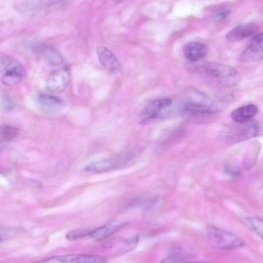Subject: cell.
<instances>
[{
  "mask_svg": "<svg viewBox=\"0 0 263 263\" xmlns=\"http://www.w3.org/2000/svg\"><path fill=\"white\" fill-rule=\"evenodd\" d=\"M206 236L210 245L220 250L231 251L244 246L243 241L237 235L215 227L207 228Z\"/></svg>",
  "mask_w": 263,
  "mask_h": 263,
  "instance_id": "obj_2",
  "label": "cell"
},
{
  "mask_svg": "<svg viewBox=\"0 0 263 263\" xmlns=\"http://www.w3.org/2000/svg\"><path fill=\"white\" fill-rule=\"evenodd\" d=\"M16 230L13 228L0 227V242H2L15 233Z\"/></svg>",
  "mask_w": 263,
  "mask_h": 263,
  "instance_id": "obj_22",
  "label": "cell"
},
{
  "mask_svg": "<svg viewBox=\"0 0 263 263\" xmlns=\"http://www.w3.org/2000/svg\"><path fill=\"white\" fill-rule=\"evenodd\" d=\"M37 50L45 61L52 66L61 65L63 62V57L60 52L51 46L39 45Z\"/></svg>",
  "mask_w": 263,
  "mask_h": 263,
  "instance_id": "obj_14",
  "label": "cell"
},
{
  "mask_svg": "<svg viewBox=\"0 0 263 263\" xmlns=\"http://www.w3.org/2000/svg\"><path fill=\"white\" fill-rule=\"evenodd\" d=\"M183 52L188 60L191 62H197L206 55L208 48L202 43L191 42L184 46Z\"/></svg>",
  "mask_w": 263,
  "mask_h": 263,
  "instance_id": "obj_12",
  "label": "cell"
},
{
  "mask_svg": "<svg viewBox=\"0 0 263 263\" xmlns=\"http://www.w3.org/2000/svg\"><path fill=\"white\" fill-rule=\"evenodd\" d=\"M259 130L257 123L250 120L248 121L237 123L234 127H232L226 134L230 142H239L255 137Z\"/></svg>",
  "mask_w": 263,
  "mask_h": 263,
  "instance_id": "obj_4",
  "label": "cell"
},
{
  "mask_svg": "<svg viewBox=\"0 0 263 263\" xmlns=\"http://www.w3.org/2000/svg\"><path fill=\"white\" fill-rule=\"evenodd\" d=\"M231 9L228 6L222 5L214 8L211 12V17L216 21H222L228 18Z\"/></svg>",
  "mask_w": 263,
  "mask_h": 263,
  "instance_id": "obj_18",
  "label": "cell"
},
{
  "mask_svg": "<svg viewBox=\"0 0 263 263\" xmlns=\"http://www.w3.org/2000/svg\"><path fill=\"white\" fill-rule=\"evenodd\" d=\"M187 263V262H186ZM188 263H209L206 262H188Z\"/></svg>",
  "mask_w": 263,
  "mask_h": 263,
  "instance_id": "obj_25",
  "label": "cell"
},
{
  "mask_svg": "<svg viewBox=\"0 0 263 263\" xmlns=\"http://www.w3.org/2000/svg\"><path fill=\"white\" fill-rule=\"evenodd\" d=\"M133 158L130 153H122L110 158L98 160L89 163L85 170L91 173H101L116 169L128 163Z\"/></svg>",
  "mask_w": 263,
  "mask_h": 263,
  "instance_id": "obj_3",
  "label": "cell"
},
{
  "mask_svg": "<svg viewBox=\"0 0 263 263\" xmlns=\"http://www.w3.org/2000/svg\"><path fill=\"white\" fill-rule=\"evenodd\" d=\"M91 229H78L71 230L66 234V238L69 240H74L89 236Z\"/></svg>",
  "mask_w": 263,
  "mask_h": 263,
  "instance_id": "obj_19",
  "label": "cell"
},
{
  "mask_svg": "<svg viewBox=\"0 0 263 263\" xmlns=\"http://www.w3.org/2000/svg\"><path fill=\"white\" fill-rule=\"evenodd\" d=\"M259 31L258 26L254 23H247L239 25L226 35V38L231 42L241 41L246 37L256 34Z\"/></svg>",
  "mask_w": 263,
  "mask_h": 263,
  "instance_id": "obj_9",
  "label": "cell"
},
{
  "mask_svg": "<svg viewBox=\"0 0 263 263\" xmlns=\"http://www.w3.org/2000/svg\"><path fill=\"white\" fill-rule=\"evenodd\" d=\"M22 78L13 74L4 73L2 77V82L7 86H13L18 83Z\"/></svg>",
  "mask_w": 263,
  "mask_h": 263,
  "instance_id": "obj_21",
  "label": "cell"
},
{
  "mask_svg": "<svg viewBox=\"0 0 263 263\" xmlns=\"http://www.w3.org/2000/svg\"><path fill=\"white\" fill-rule=\"evenodd\" d=\"M69 80V72L63 68L51 72L46 80V86L52 92L59 93L66 87Z\"/></svg>",
  "mask_w": 263,
  "mask_h": 263,
  "instance_id": "obj_8",
  "label": "cell"
},
{
  "mask_svg": "<svg viewBox=\"0 0 263 263\" xmlns=\"http://www.w3.org/2000/svg\"><path fill=\"white\" fill-rule=\"evenodd\" d=\"M257 110L254 104L243 105L234 109L231 114V117L236 123H243L251 120L257 114Z\"/></svg>",
  "mask_w": 263,
  "mask_h": 263,
  "instance_id": "obj_13",
  "label": "cell"
},
{
  "mask_svg": "<svg viewBox=\"0 0 263 263\" xmlns=\"http://www.w3.org/2000/svg\"><path fill=\"white\" fill-rule=\"evenodd\" d=\"M98 59L102 65L111 73L118 72L120 68V63L117 57L107 47L98 46L96 49Z\"/></svg>",
  "mask_w": 263,
  "mask_h": 263,
  "instance_id": "obj_10",
  "label": "cell"
},
{
  "mask_svg": "<svg viewBox=\"0 0 263 263\" xmlns=\"http://www.w3.org/2000/svg\"><path fill=\"white\" fill-rule=\"evenodd\" d=\"M18 134V130L10 125L0 126V149L8 142L15 139Z\"/></svg>",
  "mask_w": 263,
  "mask_h": 263,
  "instance_id": "obj_15",
  "label": "cell"
},
{
  "mask_svg": "<svg viewBox=\"0 0 263 263\" xmlns=\"http://www.w3.org/2000/svg\"><path fill=\"white\" fill-rule=\"evenodd\" d=\"M245 221L250 230L260 238L262 237L263 221L261 218L249 217L246 218Z\"/></svg>",
  "mask_w": 263,
  "mask_h": 263,
  "instance_id": "obj_17",
  "label": "cell"
},
{
  "mask_svg": "<svg viewBox=\"0 0 263 263\" xmlns=\"http://www.w3.org/2000/svg\"><path fill=\"white\" fill-rule=\"evenodd\" d=\"M105 256L92 254H69L50 257L34 263H105Z\"/></svg>",
  "mask_w": 263,
  "mask_h": 263,
  "instance_id": "obj_5",
  "label": "cell"
},
{
  "mask_svg": "<svg viewBox=\"0 0 263 263\" xmlns=\"http://www.w3.org/2000/svg\"><path fill=\"white\" fill-rule=\"evenodd\" d=\"M125 224V221L120 220L108 222L99 227L91 229L89 236L97 240L104 239L112 235Z\"/></svg>",
  "mask_w": 263,
  "mask_h": 263,
  "instance_id": "obj_11",
  "label": "cell"
},
{
  "mask_svg": "<svg viewBox=\"0 0 263 263\" xmlns=\"http://www.w3.org/2000/svg\"><path fill=\"white\" fill-rule=\"evenodd\" d=\"M0 106L3 110L9 111L13 109L15 104L8 96L4 95L0 99Z\"/></svg>",
  "mask_w": 263,
  "mask_h": 263,
  "instance_id": "obj_20",
  "label": "cell"
},
{
  "mask_svg": "<svg viewBox=\"0 0 263 263\" xmlns=\"http://www.w3.org/2000/svg\"><path fill=\"white\" fill-rule=\"evenodd\" d=\"M159 263H186L183 260L175 257H169L164 259Z\"/></svg>",
  "mask_w": 263,
  "mask_h": 263,
  "instance_id": "obj_24",
  "label": "cell"
},
{
  "mask_svg": "<svg viewBox=\"0 0 263 263\" xmlns=\"http://www.w3.org/2000/svg\"><path fill=\"white\" fill-rule=\"evenodd\" d=\"M37 100L42 106L50 108L60 107L63 104V100L60 98L48 94L39 95Z\"/></svg>",
  "mask_w": 263,
  "mask_h": 263,
  "instance_id": "obj_16",
  "label": "cell"
},
{
  "mask_svg": "<svg viewBox=\"0 0 263 263\" xmlns=\"http://www.w3.org/2000/svg\"><path fill=\"white\" fill-rule=\"evenodd\" d=\"M172 103V100L168 98L159 99L149 103L142 111V122H146L158 118Z\"/></svg>",
  "mask_w": 263,
  "mask_h": 263,
  "instance_id": "obj_7",
  "label": "cell"
},
{
  "mask_svg": "<svg viewBox=\"0 0 263 263\" xmlns=\"http://www.w3.org/2000/svg\"><path fill=\"white\" fill-rule=\"evenodd\" d=\"M262 33L257 34L249 45L241 53L239 60L242 62L252 63L262 59Z\"/></svg>",
  "mask_w": 263,
  "mask_h": 263,
  "instance_id": "obj_6",
  "label": "cell"
},
{
  "mask_svg": "<svg viewBox=\"0 0 263 263\" xmlns=\"http://www.w3.org/2000/svg\"><path fill=\"white\" fill-rule=\"evenodd\" d=\"M195 67L196 70L205 73L224 85L231 86L239 82L238 73L229 65L215 62H206Z\"/></svg>",
  "mask_w": 263,
  "mask_h": 263,
  "instance_id": "obj_1",
  "label": "cell"
},
{
  "mask_svg": "<svg viewBox=\"0 0 263 263\" xmlns=\"http://www.w3.org/2000/svg\"><path fill=\"white\" fill-rule=\"evenodd\" d=\"M226 173L232 176L237 177L240 174V170L237 166H228L225 169Z\"/></svg>",
  "mask_w": 263,
  "mask_h": 263,
  "instance_id": "obj_23",
  "label": "cell"
}]
</instances>
